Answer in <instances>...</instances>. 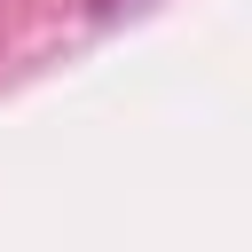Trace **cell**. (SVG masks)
<instances>
[]
</instances>
